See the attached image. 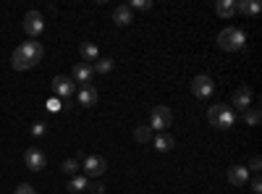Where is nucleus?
I'll return each instance as SVG.
<instances>
[{"label": "nucleus", "mask_w": 262, "mask_h": 194, "mask_svg": "<svg viewBox=\"0 0 262 194\" xmlns=\"http://www.w3.org/2000/svg\"><path fill=\"white\" fill-rule=\"evenodd\" d=\"M244 45H247V34H244V29H238V27H226L221 34H217V48L221 50L236 53V50H242Z\"/></svg>", "instance_id": "f257e3e1"}, {"label": "nucleus", "mask_w": 262, "mask_h": 194, "mask_svg": "<svg viewBox=\"0 0 262 194\" xmlns=\"http://www.w3.org/2000/svg\"><path fill=\"white\" fill-rule=\"evenodd\" d=\"M207 118H210V123H212L215 128H231L233 121H236V113H233L231 105H223V102H221V105H212V107H210Z\"/></svg>", "instance_id": "f03ea898"}, {"label": "nucleus", "mask_w": 262, "mask_h": 194, "mask_svg": "<svg viewBox=\"0 0 262 194\" xmlns=\"http://www.w3.org/2000/svg\"><path fill=\"white\" fill-rule=\"evenodd\" d=\"M173 123V113H170V107H165V105H155L152 107V113H149V128L152 132H165V128Z\"/></svg>", "instance_id": "7ed1b4c3"}, {"label": "nucleus", "mask_w": 262, "mask_h": 194, "mask_svg": "<svg viewBox=\"0 0 262 194\" xmlns=\"http://www.w3.org/2000/svg\"><path fill=\"white\" fill-rule=\"evenodd\" d=\"M105 168H107V160L102 155H90V158H84V163H81V170H84L86 179H100L105 174Z\"/></svg>", "instance_id": "20e7f679"}, {"label": "nucleus", "mask_w": 262, "mask_h": 194, "mask_svg": "<svg viewBox=\"0 0 262 194\" xmlns=\"http://www.w3.org/2000/svg\"><path fill=\"white\" fill-rule=\"evenodd\" d=\"M212 92H215V81H212L207 74H200V76L191 79V95H194V97L205 100V97H210Z\"/></svg>", "instance_id": "39448f33"}, {"label": "nucleus", "mask_w": 262, "mask_h": 194, "mask_svg": "<svg viewBox=\"0 0 262 194\" xmlns=\"http://www.w3.org/2000/svg\"><path fill=\"white\" fill-rule=\"evenodd\" d=\"M42 29H45V18H42V13H39V11H29V13L24 16V32H27L29 37H39Z\"/></svg>", "instance_id": "423d86ee"}, {"label": "nucleus", "mask_w": 262, "mask_h": 194, "mask_svg": "<svg viewBox=\"0 0 262 194\" xmlns=\"http://www.w3.org/2000/svg\"><path fill=\"white\" fill-rule=\"evenodd\" d=\"M53 92L58 97H74L76 95V81L71 76H55L53 79Z\"/></svg>", "instance_id": "0eeeda50"}, {"label": "nucleus", "mask_w": 262, "mask_h": 194, "mask_svg": "<svg viewBox=\"0 0 262 194\" xmlns=\"http://www.w3.org/2000/svg\"><path fill=\"white\" fill-rule=\"evenodd\" d=\"M24 163H27L29 170H42V168L48 165V158H45V153H42V149L32 147V149H27V153H24Z\"/></svg>", "instance_id": "6e6552de"}, {"label": "nucleus", "mask_w": 262, "mask_h": 194, "mask_svg": "<svg viewBox=\"0 0 262 194\" xmlns=\"http://www.w3.org/2000/svg\"><path fill=\"white\" fill-rule=\"evenodd\" d=\"M247 181H249L247 165H231L228 168V184L231 186H247Z\"/></svg>", "instance_id": "1a4fd4ad"}, {"label": "nucleus", "mask_w": 262, "mask_h": 194, "mask_svg": "<svg viewBox=\"0 0 262 194\" xmlns=\"http://www.w3.org/2000/svg\"><path fill=\"white\" fill-rule=\"evenodd\" d=\"M236 111H247V107H252V90L247 87H238L236 92H233V102H231Z\"/></svg>", "instance_id": "9d476101"}, {"label": "nucleus", "mask_w": 262, "mask_h": 194, "mask_svg": "<svg viewBox=\"0 0 262 194\" xmlns=\"http://www.w3.org/2000/svg\"><path fill=\"white\" fill-rule=\"evenodd\" d=\"M18 50L27 55V60L32 63V66H34V63H39V60H42V55H45L42 45H39V42H34V39H32V42H24V45H21Z\"/></svg>", "instance_id": "9b49d317"}, {"label": "nucleus", "mask_w": 262, "mask_h": 194, "mask_svg": "<svg viewBox=\"0 0 262 194\" xmlns=\"http://www.w3.org/2000/svg\"><path fill=\"white\" fill-rule=\"evenodd\" d=\"M92 76H95L92 66H86V63H76V66H74V81H79L81 87H84V84H90Z\"/></svg>", "instance_id": "f8f14e48"}, {"label": "nucleus", "mask_w": 262, "mask_h": 194, "mask_svg": "<svg viewBox=\"0 0 262 194\" xmlns=\"http://www.w3.org/2000/svg\"><path fill=\"white\" fill-rule=\"evenodd\" d=\"M95 102H97V90L92 87V84H84V87L79 90V105L92 107Z\"/></svg>", "instance_id": "ddd939ff"}, {"label": "nucleus", "mask_w": 262, "mask_h": 194, "mask_svg": "<svg viewBox=\"0 0 262 194\" xmlns=\"http://www.w3.org/2000/svg\"><path fill=\"white\" fill-rule=\"evenodd\" d=\"M113 21H116L118 27H128L131 21H134V13H131L128 6H118V8L113 11Z\"/></svg>", "instance_id": "4468645a"}, {"label": "nucleus", "mask_w": 262, "mask_h": 194, "mask_svg": "<svg viewBox=\"0 0 262 194\" xmlns=\"http://www.w3.org/2000/svg\"><path fill=\"white\" fill-rule=\"evenodd\" d=\"M215 13L221 18H233L236 16V0H217Z\"/></svg>", "instance_id": "2eb2a0df"}, {"label": "nucleus", "mask_w": 262, "mask_h": 194, "mask_svg": "<svg viewBox=\"0 0 262 194\" xmlns=\"http://www.w3.org/2000/svg\"><path fill=\"white\" fill-rule=\"evenodd\" d=\"M152 142H155V149H158V153H170V149L176 147V139H173L170 134H165V132H163V134H158Z\"/></svg>", "instance_id": "dca6fc26"}, {"label": "nucleus", "mask_w": 262, "mask_h": 194, "mask_svg": "<svg viewBox=\"0 0 262 194\" xmlns=\"http://www.w3.org/2000/svg\"><path fill=\"white\" fill-rule=\"evenodd\" d=\"M81 58H84L86 66H90V63H97V60H100L97 45H92V42H84V45H81Z\"/></svg>", "instance_id": "f3484780"}, {"label": "nucleus", "mask_w": 262, "mask_h": 194, "mask_svg": "<svg viewBox=\"0 0 262 194\" xmlns=\"http://www.w3.org/2000/svg\"><path fill=\"white\" fill-rule=\"evenodd\" d=\"M11 60H13V69H16V71H29V69H32V63L27 60V55H24V53H21L18 48L13 50V55H11Z\"/></svg>", "instance_id": "a211bd4d"}, {"label": "nucleus", "mask_w": 262, "mask_h": 194, "mask_svg": "<svg viewBox=\"0 0 262 194\" xmlns=\"http://www.w3.org/2000/svg\"><path fill=\"white\" fill-rule=\"evenodd\" d=\"M259 3L257 0H242V3H236V11H242V13H247V16H257L259 13Z\"/></svg>", "instance_id": "6ab92c4d"}, {"label": "nucleus", "mask_w": 262, "mask_h": 194, "mask_svg": "<svg viewBox=\"0 0 262 194\" xmlns=\"http://www.w3.org/2000/svg\"><path fill=\"white\" fill-rule=\"evenodd\" d=\"M79 158H69V160H63L60 163V170H63V174H69V176H76L79 174Z\"/></svg>", "instance_id": "aec40b11"}, {"label": "nucleus", "mask_w": 262, "mask_h": 194, "mask_svg": "<svg viewBox=\"0 0 262 194\" xmlns=\"http://www.w3.org/2000/svg\"><path fill=\"white\" fill-rule=\"evenodd\" d=\"M113 66H116V63H113L111 58H100L92 69H95V74H111V71H113Z\"/></svg>", "instance_id": "412c9836"}, {"label": "nucleus", "mask_w": 262, "mask_h": 194, "mask_svg": "<svg viewBox=\"0 0 262 194\" xmlns=\"http://www.w3.org/2000/svg\"><path fill=\"white\" fill-rule=\"evenodd\" d=\"M134 139L142 142V144H144V142H152V128H149V126H137V128H134Z\"/></svg>", "instance_id": "4be33fe9"}, {"label": "nucleus", "mask_w": 262, "mask_h": 194, "mask_svg": "<svg viewBox=\"0 0 262 194\" xmlns=\"http://www.w3.org/2000/svg\"><path fill=\"white\" fill-rule=\"evenodd\" d=\"M86 181H90L86 176H79V174H76V176L69 181V191H74V194H76V191H84V189H86Z\"/></svg>", "instance_id": "5701e85b"}, {"label": "nucleus", "mask_w": 262, "mask_h": 194, "mask_svg": "<svg viewBox=\"0 0 262 194\" xmlns=\"http://www.w3.org/2000/svg\"><path fill=\"white\" fill-rule=\"evenodd\" d=\"M244 121H247V126H257L259 123V107H247V111H244Z\"/></svg>", "instance_id": "b1692460"}, {"label": "nucleus", "mask_w": 262, "mask_h": 194, "mask_svg": "<svg viewBox=\"0 0 262 194\" xmlns=\"http://www.w3.org/2000/svg\"><path fill=\"white\" fill-rule=\"evenodd\" d=\"M128 8H131V11H149V8H152V0H134Z\"/></svg>", "instance_id": "393cba45"}, {"label": "nucleus", "mask_w": 262, "mask_h": 194, "mask_svg": "<svg viewBox=\"0 0 262 194\" xmlns=\"http://www.w3.org/2000/svg\"><path fill=\"white\" fill-rule=\"evenodd\" d=\"M86 191H92V194H102V191H105V186H102V181L92 179V181H86Z\"/></svg>", "instance_id": "a878e982"}, {"label": "nucleus", "mask_w": 262, "mask_h": 194, "mask_svg": "<svg viewBox=\"0 0 262 194\" xmlns=\"http://www.w3.org/2000/svg\"><path fill=\"white\" fill-rule=\"evenodd\" d=\"M45 132H48V123H42V121L32 126V134H34V137H42V134H45Z\"/></svg>", "instance_id": "bb28decb"}, {"label": "nucleus", "mask_w": 262, "mask_h": 194, "mask_svg": "<svg viewBox=\"0 0 262 194\" xmlns=\"http://www.w3.org/2000/svg\"><path fill=\"white\" fill-rule=\"evenodd\" d=\"M60 107H63V102H60L58 97H50V100H48V111H50V113H55V111H60Z\"/></svg>", "instance_id": "cd10ccee"}, {"label": "nucleus", "mask_w": 262, "mask_h": 194, "mask_svg": "<svg viewBox=\"0 0 262 194\" xmlns=\"http://www.w3.org/2000/svg\"><path fill=\"white\" fill-rule=\"evenodd\" d=\"M249 186H252V191H254V194H262V179H259V174L252 179V184H249Z\"/></svg>", "instance_id": "c85d7f7f"}, {"label": "nucleus", "mask_w": 262, "mask_h": 194, "mask_svg": "<svg viewBox=\"0 0 262 194\" xmlns=\"http://www.w3.org/2000/svg\"><path fill=\"white\" fill-rule=\"evenodd\" d=\"M259 165H262V160L254 155V158L249 160V168H247V170H254V174H259Z\"/></svg>", "instance_id": "c756f323"}, {"label": "nucleus", "mask_w": 262, "mask_h": 194, "mask_svg": "<svg viewBox=\"0 0 262 194\" xmlns=\"http://www.w3.org/2000/svg\"><path fill=\"white\" fill-rule=\"evenodd\" d=\"M16 194H37V191H34V189H32L29 184H21V186L16 189Z\"/></svg>", "instance_id": "7c9ffc66"}]
</instances>
